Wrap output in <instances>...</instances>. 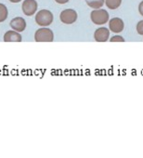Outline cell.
Instances as JSON below:
<instances>
[{
	"label": "cell",
	"instance_id": "1",
	"mask_svg": "<svg viewBox=\"0 0 143 158\" xmlns=\"http://www.w3.org/2000/svg\"><path fill=\"white\" fill-rule=\"evenodd\" d=\"M53 13L48 10H41L35 15V23L41 27H47L53 23Z\"/></svg>",
	"mask_w": 143,
	"mask_h": 158
},
{
	"label": "cell",
	"instance_id": "2",
	"mask_svg": "<svg viewBox=\"0 0 143 158\" xmlns=\"http://www.w3.org/2000/svg\"><path fill=\"white\" fill-rule=\"evenodd\" d=\"M109 13L106 10L103 9H99V10H94L90 13V19L93 23L97 25H103L109 22Z\"/></svg>",
	"mask_w": 143,
	"mask_h": 158
},
{
	"label": "cell",
	"instance_id": "3",
	"mask_svg": "<svg viewBox=\"0 0 143 158\" xmlns=\"http://www.w3.org/2000/svg\"><path fill=\"white\" fill-rule=\"evenodd\" d=\"M35 40L36 42H52L54 40V34L49 28L42 27L35 32Z\"/></svg>",
	"mask_w": 143,
	"mask_h": 158
},
{
	"label": "cell",
	"instance_id": "4",
	"mask_svg": "<svg viewBox=\"0 0 143 158\" xmlns=\"http://www.w3.org/2000/svg\"><path fill=\"white\" fill-rule=\"evenodd\" d=\"M77 18H78L77 12L72 9H67L62 10L59 15V20L64 24H73L77 21Z\"/></svg>",
	"mask_w": 143,
	"mask_h": 158
},
{
	"label": "cell",
	"instance_id": "5",
	"mask_svg": "<svg viewBox=\"0 0 143 158\" xmlns=\"http://www.w3.org/2000/svg\"><path fill=\"white\" fill-rule=\"evenodd\" d=\"M37 8H38V4L35 0H24L22 5V12L28 17L35 15V13L37 10Z\"/></svg>",
	"mask_w": 143,
	"mask_h": 158
},
{
	"label": "cell",
	"instance_id": "6",
	"mask_svg": "<svg viewBox=\"0 0 143 158\" xmlns=\"http://www.w3.org/2000/svg\"><path fill=\"white\" fill-rule=\"evenodd\" d=\"M125 23L121 18H112L109 21V29L112 33L118 34L124 31Z\"/></svg>",
	"mask_w": 143,
	"mask_h": 158
},
{
	"label": "cell",
	"instance_id": "7",
	"mask_svg": "<svg viewBox=\"0 0 143 158\" xmlns=\"http://www.w3.org/2000/svg\"><path fill=\"white\" fill-rule=\"evenodd\" d=\"M10 25L12 28V30H14L18 33H22V32L25 31L27 24H26L25 20L22 17H16L10 21Z\"/></svg>",
	"mask_w": 143,
	"mask_h": 158
},
{
	"label": "cell",
	"instance_id": "8",
	"mask_svg": "<svg viewBox=\"0 0 143 158\" xmlns=\"http://www.w3.org/2000/svg\"><path fill=\"white\" fill-rule=\"evenodd\" d=\"M110 31L106 27H100L94 33V39L97 42H106L109 40Z\"/></svg>",
	"mask_w": 143,
	"mask_h": 158
},
{
	"label": "cell",
	"instance_id": "9",
	"mask_svg": "<svg viewBox=\"0 0 143 158\" xmlns=\"http://www.w3.org/2000/svg\"><path fill=\"white\" fill-rule=\"evenodd\" d=\"M22 40V37L20 33L11 30L7 31L4 35V41L5 42H21Z\"/></svg>",
	"mask_w": 143,
	"mask_h": 158
},
{
	"label": "cell",
	"instance_id": "10",
	"mask_svg": "<svg viewBox=\"0 0 143 158\" xmlns=\"http://www.w3.org/2000/svg\"><path fill=\"white\" fill-rule=\"evenodd\" d=\"M105 3V0H87V5L94 10L101 9Z\"/></svg>",
	"mask_w": 143,
	"mask_h": 158
},
{
	"label": "cell",
	"instance_id": "11",
	"mask_svg": "<svg viewBox=\"0 0 143 158\" xmlns=\"http://www.w3.org/2000/svg\"><path fill=\"white\" fill-rule=\"evenodd\" d=\"M105 4H106L108 9L116 10L121 6L122 0H105Z\"/></svg>",
	"mask_w": 143,
	"mask_h": 158
},
{
	"label": "cell",
	"instance_id": "12",
	"mask_svg": "<svg viewBox=\"0 0 143 158\" xmlns=\"http://www.w3.org/2000/svg\"><path fill=\"white\" fill-rule=\"evenodd\" d=\"M8 16H9V11L7 7L4 4L0 3V23L5 22L8 19Z\"/></svg>",
	"mask_w": 143,
	"mask_h": 158
},
{
	"label": "cell",
	"instance_id": "13",
	"mask_svg": "<svg viewBox=\"0 0 143 158\" xmlns=\"http://www.w3.org/2000/svg\"><path fill=\"white\" fill-rule=\"evenodd\" d=\"M137 32L138 35H143V20L139 21L137 24Z\"/></svg>",
	"mask_w": 143,
	"mask_h": 158
},
{
	"label": "cell",
	"instance_id": "14",
	"mask_svg": "<svg viewBox=\"0 0 143 158\" xmlns=\"http://www.w3.org/2000/svg\"><path fill=\"white\" fill-rule=\"evenodd\" d=\"M111 42H125V38L121 35H114L110 39Z\"/></svg>",
	"mask_w": 143,
	"mask_h": 158
},
{
	"label": "cell",
	"instance_id": "15",
	"mask_svg": "<svg viewBox=\"0 0 143 158\" xmlns=\"http://www.w3.org/2000/svg\"><path fill=\"white\" fill-rule=\"evenodd\" d=\"M138 12L143 17V1H141L138 5Z\"/></svg>",
	"mask_w": 143,
	"mask_h": 158
},
{
	"label": "cell",
	"instance_id": "16",
	"mask_svg": "<svg viewBox=\"0 0 143 158\" xmlns=\"http://www.w3.org/2000/svg\"><path fill=\"white\" fill-rule=\"evenodd\" d=\"M55 1L58 3V4H60V5H63V4H66L68 3L70 0H55Z\"/></svg>",
	"mask_w": 143,
	"mask_h": 158
},
{
	"label": "cell",
	"instance_id": "17",
	"mask_svg": "<svg viewBox=\"0 0 143 158\" xmlns=\"http://www.w3.org/2000/svg\"><path fill=\"white\" fill-rule=\"evenodd\" d=\"M10 1L11 3H19L20 1H22V0H10Z\"/></svg>",
	"mask_w": 143,
	"mask_h": 158
}]
</instances>
